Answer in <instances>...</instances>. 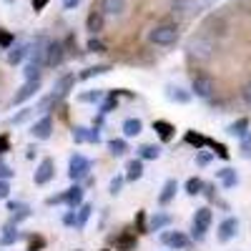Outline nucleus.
<instances>
[{
    "mask_svg": "<svg viewBox=\"0 0 251 251\" xmlns=\"http://www.w3.org/2000/svg\"><path fill=\"white\" fill-rule=\"evenodd\" d=\"M53 176H55V163H53V158H43V161L38 163L35 174H33V181H35L38 186H46V183L53 181Z\"/></svg>",
    "mask_w": 251,
    "mask_h": 251,
    "instance_id": "7",
    "label": "nucleus"
},
{
    "mask_svg": "<svg viewBox=\"0 0 251 251\" xmlns=\"http://www.w3.org/2000/svg\"><path fill=\"white\" fill-rule=\"evenodd\" d=\"M176 191H178V181H176V178H169V181L163 183L161 194H158V203H161V206H169V203L176 199Z\"/></svg>",
    "mask_w": 251,
    "mask_h": 251,
    "instance_id": "19",
    "label": "nucleus"
},
{
    "mask_svg": "<svg viewBox=\"0 0 251 251\" xmlns=\"http://www.w3.org/2000/svg\"><path fill=\"white\" fill-rule=\"evenodd\" d=\"M161 241L174 251H181V249L191 246V239H188L183 231H166V234H161Z\"/></svg>",
    "mask_w": 251,
    "mask_h": 251,
    "instance_id": "11",
    "label": "nucleus"
},
{
    "mask_svg": "<svg viewBox=\"0 0 251 251\" xmlns=\"http://www.w3.org/2000/svg\"><path fill=\"white\" fill-rule=\"evenodd\" d=\"M63 224H66V226H75V208H68V214L63 216Z\"/></svg>",
    "mask_w": 251,
    "mask_h": 251,
    "instance_id": "53",
    "label": "nucleus"
},
{
    "mask_svg": "<svg viewBox=\"0 0 251 251\" xmlns=\"http://www.w3.org/2000/svg\"><path fill=\"white\" fill-rule=\"evenodd\" d=\"M66 60V43L63 40H48V50H46V66L58 68Z\"/></svg>",
    "mask_w": 251,
    "mask_h": 251,
    "instance_id": "6",
    "label": "nucleus"
},
{
    "mask_svg": "<svg viewBox=\"0 0 251 251\" xmlns=\"http://www.w3.org/2000/svg\"><path fill=\"white\" fill-rule=\"evenodd\" d=\"M96 8L108 18H121L126 13V0H96Z\"/></svg>",
    "mask_w": 251,
    "mask_h": 251,
    "instance_id": "13",
    "label": "nucleus"
},
{
    "mask_svg": "<svg viewBox=\"0 0 251 251\" xmlns=\"http://www.w3.org/2000/svg\"><path fill=\"white\" fill-rule=\"evenodd\" d=\"M158 156H161V149H158V146H153V143L138 146V158H143V161H156Z\"/></svg>",
    "mask_w": 251,
    "mask_h": 251,
    "instance_id": "31",
    "label": "nucleus"
},
{
    "mask_svg": "<svg viewBox=\"0 0 251 251\" xmlns=\"http://www.w3.org/2000/svg\"><path fill=\"white\" fill-rule=\"evenodd\" d=\"M86 48H88L91 53H106V43H103V40H98L96 35L88 40V46H86Z\"/></svg>",
    "mask_w": 251,
    "mask_h": 251,
    "instance_id": "45",
    "label": "nucleus"
},
{
    "mask_svg": "<svg viewBox=\"0 0 251 251\" xmlns=\"http://www.w3.org/2000/svg\"><path fill=\"white\" fill-rule=\"evenodd\" d=\"M73 83H75V73H63V75L55 78V83H53V93H55L58 98H66V96L71 93V88H73Z\"/></svg>",
    "mask_w": 251,
    "mask_h": 251,
    "instance_id": "14",
    "label": "nucleus"
},
{
    "mask_svg": "<svg viewBox=\"0 0 251 251\" xmlns=\"http://www.w3.org/2000/svg\"><path fill=\"white\" fill-rule=\"evenodd\" d=\"M43 246H46V239H43V236H33L30 244H28V251H40Z\"/></svg>",
    "mask_w": 251,
    "mask_h": 251,
    "instance_id": "48",
    "label": "nucleus"
},
{
    "mask_svg": "<svg viewBox=\"0 0 251 251\" xmlns=\"http://www.w3.org/2000/svg\"><path fill=\"white\" fill-rule=\"evenodd\" d=\"M38 91H40V78H35V80H25L23 86H20V91L13 96L10 106H20V103H25V100H28V98H33Z\"/></svg>",
    "mask_w": 251,
    "mask_h": 251,
    "instance_id": "10",
    "label": "nucleus"
},
{
    "mask_svg": "<svg viewBox=\"0 0 251 251\" xmlns=\"http://www.w3.org/2000/svg\"><path fill=\"white\" fill-rule=\"evenodd\" d=\"M78 5H80V0H63V8H66V10H73Z\"/></svg>",
    "mask_w": 251,
    "mask_h": 251,
    "instance_id": "58",
    "label": "nucleus"
},
{
    "mask_svg": "<svg viewBox=\"0 0 251 251\" xmlns=\"http://www.w3.org/2000/svg\"><path fill=\"white\" fill-rule=\"evenodd\" d=\"M171 224H174V219H171L169 214H161V211H158L156 216L149 219V234H151V231H163V228H169Z\"/></svg>",
    "mask_w": 251,
    "mask_h": 251,
    "instance_id": "25",
    "label": "nucleus"
},
{
    "mask_svg": "<svg viewBox=\"0 0 251 251\" xmlns=\"http://www.w3.org/2000/svg\"><path fill=\"white\" fill-rule=\"evenodd\" d=\"M191 93H194L196 98H203V100L214 98V93H216V80H214L211 75H206V73H196L194 80H191Z\"/></svg>",
    "mask_w": 251,
    "mask_h": 251,
    "instance_id": "5",
    "label": "nucleus"
},
{
    "mask_svg": "<svg viewBox=\"0 0 251 251\" xmlns=\"http://www.w3.org/2000/svg\"><path fill=\"white\" fill-rule=\"evenodd\" d=\"M214 50H216V46H214V40L208 38L206 33L194 35L186 43V55H188V60H194V63H208L214 58Z\"/></svg>",
    "mask_w": 251,
    "mask_h": 251,
    "instance_id": "1",
    "label": "nucleus"
},
{
    "mask_svg": "<svg viewBox=\"0 0 251 251\" xmlns=\"http://www.w3.org/2000/svg\"><path fill=\"white\" fill-rule=\"evenodd\" d=\"M103 251H113V249H103ZM116 251H118V249H116Z\"/></svg>",
    "mask_w": 251,
    "mask_h": 251,
    "instance_id": "59",
    "label": "nucleus"
},
{
    "mask_svg": "<svg viewBox=\"0 0 251 251\" xmlns=\"http://www.w3.org/2000/svg\"><path fill=\"white\" fill-rule=\"evenodd\" d=\"M50 133H53V118H50V116H43L40 121H35V123L30 126V136H33L35 141H48Z\"/></svg>",
    "mask_w": 251,
    "mask_h": 251,
    "instance_id": "12",
    "label": "nucleus"
},
{
    "mask_svg": "<svg viewBox=\"0 0 251 251\" xmlns=\"http://www.w3.org/2000/svg\"><path fill=\"white\" fill-rule=\"evenodd\" d=\"M241 100H244V103H246V106L251 108V80H249V83H246V86L241 88Z\"/></svg>",
    "mask_w": 251,
    "mask_h": 251,
    "instance_id": "51",
    "label": "nucleus"
},
{
    "mask_svg": "<svg viewBox=\"0 0 251 251\" xmlns=\"http://www.w3.org/2000/svg\"><path fill=\"white\" fill-rule=\"evenodd\" d=\"M211 161H214V153H211V151L199 149V153H196V163H199V166H208Z\"/></svg>",
    "mask_w": 251,
    "mask_h": 251,
    "instance_id": "47",
    "label": "nucleus"
},
{
    "mask_svg": "<svg viewBox=\"0 0 251 251\" xmlns=\"http://www.w3.org/2000/svg\"><path fill=\"white\" fill-rule=\"evenodd\" d=\"M183 141H186L188 146H194V149L199 151V149H203V146H206V141H208V138H206V136H201V133H194V131H188Z\"/></svg>",
    "mask_w": 251,
    "mask_h": 251,
    "instance_id": "38",
    "label": "nucleus"
},
{
    "mask_svg": "<svg viewBox=\"0 0 251 251\" xmlns=\"http://www.w3.org/2000/svg\"><path fill=\"white\" fill-rule=\"evenodd\" d=\"M108 151H111V156L121 158V156L128 153V143H126V138H111L108 141Z\"/></svg>",
    "mask_w": 251,
    "mask_h": 251,
    "instance_id": "32",
    "label": "nucleus"
},
{
    "mask_svg": "<svg viewBox=\"0 0 251 251\" xmlns=\"http://www.w3.org/2000/svg\"><path fill=\"white\" fill-rule=\"evenodd\" d=\"M194 8H196V3H194V0H174V3H171V10H174V13H178V15L191 13Z\"/></svg>",
    "mask_w": 251,
    "mask_h": 251,
    "instance_id": "36",
    "label": "nucleus"
},
{
    "mask_svg": "<svg viewBox=\"0 0 251 251\" xmlns=\"http://www.w3.org/2000/svg\"><path fill=\"white\" fill-rule=\"evenodd\" d=\"M33 111H35V108H23V111H20V113H15V116H10L8 121L18 126V123H23V121H28V118L33 116Z\"/></svg>",
    "mask_w": 251,
    "mask_h": 251,
    "instance_id": "46",
    "label": "nucleus"
},
{
    "mask_svg": "<svg viewBox=\"0 0 251 251\" xmlns=\"http://www.w3.org/2000/svg\"><path fill=\"white\" fill-rule=\"evenodd\" d=\"M23 75H25V80H35V78H40V66H35V63H28V66L23 68Z\"/></svg>",
    "mask_w": 251,
    "mask_h": 251,
    "instance_id": "44",
    "label": "nucleus"
},
{
    "mask_svg": "<svg viewBox=\"0 0 251 251\" xmlns=\"http://www.w3.org/2000/svg\"><path fill=\"white\" fill-rule=\"evenodd\" d=\"M203 186H206V183H203L199 176H191V178L186 181V194H188V196H199V194H203Z\"/></svg>",
    "mask_w": 251,
    "mask_h": 251,
    "instance_id": "35",
    "label": "nucleus"
},
{
    "mask_svg": "<svg viewBox=\"0 0 251 251\" xmlns=\"http://www.w3.org/2000/svg\"><path fill=\"white\" fill-rule=\"evenodd\" d=\"M91 214H93V206L83 201V203L75 208V228H83V226H86L88 219H91Z\"/></svg>",
    "mask_w": 251,
    "mask_h": 251,
    "instance_id": "28",
    "label": "nucleus"
},
{
    "mask_svg": "<svg viewBox=\"0 0 251 251\" xmlns=\"http://www.w3.org/2000/svg\"><path fill=\"white\" fill-rule=\"evenodd\" d=\"M141 176H143V158H131L126 163V181L136 183Z\"/></svg>",
    "mask_w": 251,
    "mask_h": 251,
    "instance_id": "23",
    "label": "nucleus"
},
{
    "mask_svg": "<svg viewBox=\"0 0 251 251\" xmlns=\"http://www.w3.org/2000/svg\"><path fill=\"white\" fill-rule=\"evenodd\" d=\"M30 5H33V10H35V13H40V10H43V8L48 5V0H33Z\"/></svg>",
    "mask_w": 251,
    "mask_h": 251,
    "instance_id": "57",
    "label": "nucleus"
},
{
    "mask_svg": "<svg viewBox=\"0 0 251 251\" xmlns=\"http://www.w3.org/2000/svg\"><path fill=\"white\" fill-rule=\"evenodd\" d=\"M8 211L13 214V221H15V224L30 219V206L23 203V201H8Z\"/></svg>",
    "mask_w": 251,
    "mask_h": 251,
    "instance_id": "20",
    "label": "nucleus"
},
{
    "mask_svg": "<svg viewBox=\"0 0 251 251\" xmlns=\"http://www.w3.org/2000/svg\"><path fill=\"white\" fill-rule=\"evenodd\" d=\"M46 50H48V40L40 35V38H35V43H30V48H28V63H35V66H40L43 68L46 66Z\"/></svg>",
    "mask_w": 251,
    "mask_h": 251,
    "instance_id": "9",
    "label": "nucleus"
},
{
    "mask_svg": "<svg viewBox=\"0 0 251 251\" xmlns=\"http://www.w3.org/2000/svg\"><path fill=\"white\" fill-rule=\"evenodd\" d=\"M249 126H251V121L244 116V118H239V121H234L231 126H228V133H231V136H236V138H244L246 133H249Z\"/></svg>",
    "mask_w": 251,
    "mask_h": 251,
    "instance_id": "29",
    "label": "nucleus"
},
{
    "mask_svg": "<svg viewBox=\"0 0 251 251\" xmlns=\"http://www.w3.org/2000/svg\"><path fill=\"white\" fill-rule=\"evenodd\" d=\"M121 131H123L126 138H136V136L143 131V123H141L138 118H126L123 126H121Z\"/></svg>",
    "mask_w": 251,
    "mask_h": 251,
    "instance_id": "26",
    "label": "nucleus"
},
{
    "mask_svg": "<svg viewBox=\"0 0 251 251\" xmlns=\"http://www.w3.org/2000/svg\"><path fill=\"white\" fill-rule=\"evenodd\" d=\"M66 206L68 208H78L80 203H83V196H86V191H83V186L80 183H73L71 188H66Z\"/></svg>",
    "mask_w": 251,
    "mask_h": 251,
    "instance_id": "18",
    "label": "nucleus"
},
{
    "mask_svg": "<svg viewBox=\"0 0 251 251\" xmlns=\"http://www.w3.org/2000/svg\"><path fill=\"white\" fill-rule=\"evenodd\" d=\"M73 141L75 143H88V128L86 126H75L73 128Z\"/></svg>",
    "mask_w": 251,
    "mask_h": 251,
    "instance_id": "41",
    "label": "nucleus"
},
{
    "mask_svg": "<svg viewBox=\"0 0 251 251\" xmlns=\"http://www.w3.org/2000/svg\"><path fill=\"white\" fill-rule=\"evenodd\" d=\"M153 131L158 133V138L163 141V143H169L174 136H176V126L174 123H169V121H153Z\"/></svg>",
    "mask_w": 251,
    "mask_h": 251,
    "instance_id": "22",
    "label": "nucleus"
},
{
    "mask_svg": "<svg viewBox=\"0 0 251 251\" xmlns=\"http://www.w3.org/2000/svg\"><path fill=\"white\" fill-rule=\"evenodd\" d=\"M28 43H13L10 48H8V63L10 66H18V63H23L25 58H28Z\"/></svg>",
    "mask_w": 251,
    "mask_h": 251,
    "instance_id": "21",
    "label": "nucleus"
},
{
    "mask_svg": "<svg viewBox=\"0 0 251 251\" xmlns=\"http://www.w3.org/2000/svg\"><path fill=\"white\" fill-rule=\"evenodd\" d=\"M216 176H219V181L224 183V188H234V186L239 183V176H236L234 169H221Z\"/></svg>",
    "mask_w": 251,
    "mask_h": 251,
    "instance_id": "33",
    "label": "nucleus"
},
{
    "mask_svg": "<svg viewBox=\"0 0 251 251\" xmlns=\"http://www.w3.org/2000/svg\"><path fill=\"white\" fill-rule=\"evenodd\" d=\"M13 176H15V171L10 169L8 163H3V161H0V178H8V181H10Z\"/></svg>",
    "mask_w": 251,
    "mask_h": 251,
    "instance_id": "50",
    "label": "nucleus"
},
{
    "mask_svg": "<svg viewBox=\"0 0 251 251\" xmlns=\"http://www.w3.org/2000/svg\"><path fill=\"white\" fill-rule=\"evenodd\" d=\"M48 206H55V203H66V194H58V196H48L46 199Z\"/></svg>",
    "mask_w": 251,
    "mask_h": 251,
    "instance_id": "54",
    "label": "nucleus"
},
{
    "mask_svg": "<svg viewBox=\"0 0 251 251\" xmlns=\"http://www.w3.org/2000/svg\"><path fill=\"white\" fill-rule=\"evenodd\" d=\"M13 43H15L13 33H10V30H5V28H0V48H5V50H8Z\"/></svg>",
    "mask_w": 251,
    "mask_h": 251,
    "instance_id": "43",
    "label": "nucleus"
},
{
    "mask_svg": "<svg viewBox=\"0 0 251 251\" xmlns=\"http://www.w3.org/2000/svg\"><path fill=\"white\" fill-rule=\"evenodd\" d=\"M91 169H93V163H91L86 156L73 153L71 161H68V178H71L73 183H80L83 178H88V176H91Z\"/></svg>",
    "mask_w": 251,
    "mask_h": 251,
    "instance_id": "4",
    "label": "nucleus"
},
{
    "mask_svg": "<svg viewBox=\"0 0 251 251\" xmlns=\"http://www.w3.org/2000/svg\"><path fill=\"white\" fill-rule=\"evenodd\" d=\"M10 151V138H8V133H0V156H5Z\"/></svg>",
    "mask_w": 251,
    "mask_h": 251,
    "instance_id": "49",
    "label": "nucleus"
},
{
    "mask_svg": "<svg viewBox=\"0 0 251 251\" xmlns=\"http://www.w3.org/2000/svg\"><path fill=\"white\" fill-rule=\"evenodd\" d=\"M206 146H208V149H214V153H216V156H221L224 161L228 158V151H226V146H224V143H216V141L208 138V141H206Z\"/></svg>",
    "mask_w": 251,
    "mask_h": 251,
    "instance_id": "42",
    "label": "nucleus"
},
{
    "mask_svg": "<svg viewBox=\"0 0 251 251\" xmlns=\"http://www.w3.org/2000/svg\"><path fill=\"white\" fill-rule=\"evenodd\" d=\"M10 196V183L8 178H0V199H8Z\"/></svg>",
    "mask_w": 251,
    "mask_h": 251,
    "instance_id": "52",
    "label": "nucleus"
},
{
    "mask_svg": "<svg viewBox=\"0 0 251 251\" xmlns=\"http://www.w3.org/2000/svg\"><path fill=\"white\" fill-rule=\"evenodd\" d=\"M18 239H20V231H18L15 221H8L3 228H0V246H13Z\"/></svg>",
    "mask_w": 251,
    "mask_h": 251,
    "instance_id": "16",
    "label": "nucleus"
},
{
    "mask_svg": "<svg viewBox=\"0 0 251 251\" xmlns=\"http://www.w3.org/2000/svg\"><path fill=\"white\" fill-rule=\"evenodd\" d=\"M111 241L116 244V249L118 251H128V249H136V236H133V231L128 228V231H123L121 236H111Z\"/></svg>",
    "mask_w": 251,
    "mask_h": 251,
    "instance_id": "24",
    "label": "nucleus"
},
{
    "mask_svg": "<svg viewBox=\"0 0 251 251\" xmlns=\"http://www.w3.org/2000/svg\"><path fill=\"white\" fill-rule=\"evenodd\" d=\"M106 73H111V66H108V63H100V66H91L86 71H80L78 73V80H91L96 75H106Z\"/></svg>",
    "mask_w": 251,
    "mask_h": 251,
    "instance_id": "27",
    "label": "nucleus"
},
{
    "mask_svg": "<svg viewBox=\"0 0 251 251\" xmlns=\"http://www.w3.org/2000/svg\"><path fill=\"white\" fill-rule=\"evenodd\" d=\"M211 219H214V214H211V208H208V206L196 208L194 224H191V236H194V241H203V239H206V231H208V226H211Z\"/></svg>",
    "mask_w": 251,
    "mask_h": 251,
    "instance_id": "3",
    "label": "nucleus"
},
{
    "mask_svg": "<svg viewBox=\"0 0 251 251\" xmlns=\"http://www.w3.org/2000/svg\"><path fill=\"white\" fill-rule=\"evenodd\" d=\"M58 96L55 93H50V96H43L38 103H35V111H40V113H48V111H53V106H58Z\"/></svg>",
    "mask_w": 251,
    "mask_h": 251,
    "instance_id": "34",
    "label": "nucleus"
},
{
    "mask_svg": "<svg viewBox=\"0 0 251 251\" xmlns=\"http://www.w3.org/2000/svg\"><path fill=\"white\" fill-rule=\"evenodd\" d=\"M123 183H126V176H113L111 183H108V194H111V196H118L121 188H123Z\"/></svg>",
    "mask_w": 251,
    "mask_h": 251,
    "instance_id": "40",
    "label": "nucleus"
},
{
    "mask_svg": "<svg viewBox=\"0 0 251 251\" xmlns=\"http://www.w3.org/2000/svg\"><path fill=\"white\" fill-rule=\"evenodd\" d=\"M103 28H106V15L93 8V10L88 13V18H86V30H88L91 35H98V33H103Z\"/></svg>",
    "mask_w": 251,
    "mask_h": 251,
    "instance_id": "15",
    "label": "nucleus"
},
{
    "mask_svg": "<svg viewBox=\"0 0 251 251\" xmlns=\"http://www.w3.org/2000/svg\"><path fill=\"white\" fill-rule=\"evenodd\" d=\"M116 108H118V96H116L113 91L106 93V98L98 103V113H100V116H106V113H111V111H116Z\"/></svg>",
    "mask_w": 251,
    "mask_h": 251,
    "instance_id": "30",
    "label": "nucleus"
},
{
    "mask_svg": "<svg viewBox=\"0 0 251 251\" xmlns=\"http://www.w3.org/2000/svg\"><path fill=\"white\" fill-rule=\"evenodd\" d=\"M236 234H239V219H236V216H228V219H224V221L219 224L216 239H219L221 244H228L231 239H236Z\"/></svg>",
    "mask_w": 251,
    "mask_h": 251,
    "instance_id": "8",
    "label": "nucleus"
},
{
    "mask_svg": "<svg viewBox=\"0 0 251 251\" xmlns=\"http://www.w3.org/2000/svg\"><path fill=\"white\" fill-rule=\"evenodd\" d=\"M136 234H149V219H146V211L136 214Z\"/></svg>",
    "mask_w": 251,
    "mask_h": 251,
    "instance_id": "39",
    "label": "nucleus"
},
{
    "mask_svg": "<svg viewBox=\"0 0 251 251\" xmlns=\"http://www.w3.org/2000/svg\"><path fill=\"white\" fill-rule=\"evenodd\" d=\"M241 151H244V153H251V133H246V136L241 138Z\"/></svg>",
    "mask_w": 251,
    "mask_h": 251,
    "instance_id": "55",
    "label": "nucleus"
},
{
    "mask_svg": "<svg viewBox=\"0 0 251 251\" xmlns=\"http://www.w3.org/2000/svg\"><path fill=\"white\" fill-rule=\"evenodd\" d=\"M166 98H169L171 103H188L194 98V93L191 91H186V88H181V86H166Z\"/></svg>",
    "mask_w": 251,
    "mask_h": 251,
    "instance_id": "17",
    "label": "nucleus"
},
{
    "mask_svg": "<svg viewBox=\"0 0 251 251\" xmlns=\"http://www.w3.org/2000/svg\"><path fill=\"white\" fill-rule=\"evenodd\" d=\"M149 40L153 46H161V48L176 46L178 43V28L174 23H158L149 30Z\"/></svg>",
    "mask_w": 251,
    "mask_h": 251,
    "instance_id": "2",
    "label": "nucleus"
},
{
    "mask_svg": "<svg viewBox=\"0 0 251 251\" xmlns=\"http://www.w3.org/2000/svg\"><path fill=\"white\" fill-rule=\"evenodd\" d=\"M88 143H100V133H98V128H88Z\"/></svg>",
    "mask_w": 251,
    "mask_h": 251,
    "instance_id": "56",
    "label": "nucleus"
},
{
    "mask_svg": "<svg viewBox=\"0 0 251 251\" xmlns=\"http://www.w3.org/2000/svg\"><path fill=\"white\" fill-rule=\"evenodd\" d=\"M103 98H106V91H98V88H96V91H86V93L78 96L80 103H100Z\"/></svg>",
    "mask_w": 251,
    "mask_h": 251,
    "instance_id": "37",
    "label": "nucleus"
}]
</instances>
